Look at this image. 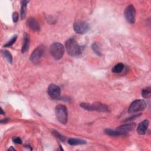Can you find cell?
<instances>
[{
    "mask_svg": "<svg viewBox=\"0 0 151 151\" xmlns=\"http://www.w3.org/2000/svg\"><path fill=\"white\" fill-rule=\"evenodd\" d=\"M65 46L67 53L70 56L77 57L81 54V47L74 39L70 38L67 40Z\"/></svg>",
    "mask_w": 151,
    "mask_h": 151,
    "instance_id": "1",
    "label": "cell"
},
{
    "mask_svg": "<svg viewBox=\"0 0 151 151\" xmlns=\"http://www.w3.org/2000/svg\"><path fill=\"white\" fill-rule=\"evenodd\" d=\"M50 52L52 57L55 60H59L63 56L64 48L61 44L59 43H54L51 45Z\"/></svg>",
    "mask_w": 151,
    "mask_h": 151,
    "instance_id": "2",
    "label": "cell"
},
{
    "mask_svg": "<svg viewBox=\"0 0 151 151\" xmlns=\"http://www.w3.org/2000/svg\"><path fill=\"white\" fill-rule=\"evenodd\" d=\"M80 106L87 111H96L102 112H107L109 111V108L107 106L98 102L93 104L82 103L80 104Z\"/></svg>",
    "mask_w": 151,
    "mask_h": 151,
    "instance_id": "3",
    "label": "cell"
},
{
    "mask_svg": "<svg viewBox=\"0 0 151 151\" xmlns=\"http://www.w3.org/2000/svg\"><path fill=\"white\" fill-rule=\"evenodd\" d=\"M55 113H56L57 120L63 124H66L67 122L68 113L67 107L64 105H58L55 109Z\"/></svg>",
    "mask_w": 151,
    "mask_h": 151,
    "instance_id": "4",
    "label": "cell"
},
{
    "mask_svg": "<svg viewBox=\"0 0 151 151\" xmlns=\"http://www.w3.org/2000/svg\"><path fill=\"white\" fill-rule=\"evenodd\" d=\"M146 107V103L143 100H137L132 103L130 105L128 112L129 113H135L143 111Z\"/></svg>",
    "mask_w": 151,
    "mask_h": 151,
    "instance_id": "5",
    "label": "cell"
},
{
    "mask_svg": "<svg viewBox=\"0 0 151 151\" xmlns=\"http://www.w3.org/2000/svg\"><path fill=\"white\" fill-rule=\"evenodd\" d=\"M124 16L126 20L130 24H133L135 22L136 10L132 4L129 5L125 9Z\"/></svg>",
    "mask_w": 151,
    "mask_h": 151,
    "instance_id": "6",
    "label": "cell"
},
{
    "mask_svg": "<svg viewBox=\"0 0 151 151\" xmlns=\"http://www.w3.org/2000/svg\"><path fill=\"white\" fill-rule=\"evenodd\" d=\"M74 30L79 34H83L86 33L90 29L89 24L85 21H79L74 24Z\"/></svg>",
    "mask_w": 151,
    "mask_h": 151,
    "instance_id": "7",
    "label": "cell"
},
{
    "mask_svg": "<svg viewBox=\"0 0 151 151\" xmlns=\"http://www.w3.org/2000/svg\"><path fill=\"white\" fill-rule=\"evenodd\" d=\"M45 53V47L43 46H40L37 47L31 53L30 56V60L34 63L38 61Z\"/></svg>",
    "mask_w": 151,
    "mask_h": 151,
    "instance_id": "8",
    "label": "cell"
},
{
    "mask_svg": "<svg viewBox=\"0 0 151 151\" xmlns=\"http://www.w3.org/2000/svg\"><path fill=\"white\" fill-rule=\"evenodd\" d=\"M47 92L49 96L53 99H58L60 96V88L56 85H50L48 87Z\"/></svg>",
    "mask_w": 151,
    "mask_h": 151,
    "instance_id": "9",
    "label": "cell"
},
{
    "mask_svg": "<svg viewBox=\"0 0 151 151\" xmlns=\"http://www.w3.org/2000/svg\"><path fill=\"white\" fill-rule=\"evenodd\" d=\"M135 126L136 125L134 123H126V124L120 126L117 128L116 130L119 131L122 134V135H126L128 132L133 130V129L135 128Z\"/></svg>",
    "mask_w": 151,
    "mask_h": 151,
    "instance_id": "10",
    "label": "cell"
},
{
    "mask_svg": "<svg viewBox=\"0 0 151 151\" xmlns=\"http://www.w3.org/2000/svg\"><path fill=\"white\" fill-rule=\"evenodd\" d=\"M149 121L148 120H145L141 122L137 128V132L141 135H143L146 133L148 126Z\"/></svg>",
    "mask_w": 151,
    "mask_h": 151,
    "instance_id": "11",
    "label": "cell"
},
{
    "mask_svg": "<svg viewBox=\"0 0 151 151\" xmlns=\"http://www.w3.org/2000/svg\"><path fill=\"white\" fill-rule=\"evenodd\" d=\"M27 24H28L29 27L33 31H38L40 29L38 22L34 18H30L27 20Z\"/></svg>",
    "mask_w": 151,
    "mask_h": 151,
    "instance_id": "12",
    "label": "cell"
},
{
    "mask_svg": "<svg viewBox=\"0 0 151 151\" xmlns=\"http://www.w3.org/2000/svg\"><path fill=\"white\" fill-rule=\"evenodd\" d=\"M30 46V37L27 34H25L24 36V41H23V44L21 49L22 53H25L29 49Z\"/></svg>",
    "mask_w": 151,
    "mask_h": 151,
    "instance_id": "13",
    "label": "cell"
},
{
    "mask_svg": "<svg viewBox=\"0 0 151 151\" xmlns=\"http://www.w3.org/2000/svg\"><path fill=\"white\" fill-rule=\"evenodd\" d=\"M68 143L69 145L72 146L75 145H84L86 143V141L80 139H75V138H71L68 141Z\"/></svg>",
    "mask_w": 151,
    "mask_h": 151,
    "instance_id": "14",
    "label": "cell"
},
{
    "mask_svg": "<svg viewBox=\"0 0 151 151\" xmlns=\"http://www.w3.org/2000/svg\"><path fill=\"white\" fill-rule=\"evenodd\" d=\"M29 3L27 1H21V19L25 18L26 16L27 12V5Z\"/></svg>",
    "mask_w": 151,
    "mask_h": 151,
    "instance_id": "15",
    "label": "cell"
},
{
    "mask_svg": "<svg viewBox=\"0 0 151 151\" xmlns=\"http://www.w3.org/2000/svg\"><path fill=\"white\" fill-rule=\"evenodd\" d=\"M142 96L143 98L149 99L151 96V88L150 87H148L143 89L142 90Z\"/></svg>",
    "mask_w": 151,
    "mask_h": 151,
    "instance_id": "16",
    "label": "cell"
},
{
    "mask_svg": "<svg viewBox=\"0 0 151 151\" xmlns=\"http://www.w3.org/2000/svg\"><path fill=\"white\" fill-rule=\"evenodd\" d=\"M1 54L3 56L7 59L8 63H12V56L11 54L7 50H2Z\"/></svg>",
    "mask_w": 151,
    "mask_h": 151,
    "instance_id": "17",
    "label": "cell"
},
{
    "mask_svg": "<svg viewBox=\"0 0 151 151\" xmlns=\"http://www.w3.org/2000/svg\"><path fill=\"white\" fill-rule=\"evenodd\" d=\"M124 68V65L122 63H118L115 65L112 68V72L115 73H119L122 72V71Z\"/></svg>",
    "mask_w": 151,
    "mask_h": 151,
    "instance_id": "18",
    "label": "cell"
},
{
    "mask_svg": "<svg viewBox=\"0 0 151 151\" xmlns=\"http://www.w3.org/2000/svg\"><path fill=\"white\" fill-rule=\"evenodd\" d=\"M105 133L111 136H121L122 134L118 131L117 130H112V129H106L105 131Z\"/></svg>",
    "mask_w": 151,
    "mask_h": 151,
    "instance_id": "19",
    "label": "cell"
},
{
    "mask_svg": "<svg viewBox=\"0 0 151 151\" xmlns=\"http://www.w3.org/2000/svg\"><path fill=\"white\" fill-rule=\"evenodd\" d=\"M92 47V49L93 50V51H94V53L96 54H97L98 56H102L101 50H100V48H99V46L97 43H93Z\"/></svg>",
    "mask_w": 151,
    "mask_h": 151,
    "instance_id": "20",
    "label": "cell"
},
{
    "mask_svg": "<svg viewBox=\"0 0 151 151\" xmlns=\"http://www.w3.org/2000/svg\"><path fill=\"white\" fill-rule=\"evenodd\" d=\"M17 38V36H14L11 39L10 41H8V42L4 45V47H11L14 43L16 42V41Z\"/></svg>",
    "mask_w": 151,
    "mask_h": 151,
    "instance_id": "21",
    "label": "cell"
},
{
    "mask_svg": "<svg viewBox=\"0 0 151 151\" xmlns=\"http://www.w3.org/2000/svg\"><path fill=\"white\" fill-rule=\"evenodd\" d=\"M53 133L54 134V135L57 138L59 139L60 141H65V137L63 135H61L59 132H58L57 131H53Z\"/></svg>",
    "mask_w": 151,
    "mask_h": 151,
    "instance_id": "22",
    "label": "cell"
},
{
    "mask_svg": "<svg viewBox=\"0 0 151 151\" xmlns=\"http://www.w3.org/2000/svg\"><path fill=\"white\" fill-rule=\"evenodd\" d=\"M12 141L14 143H15L16 144H21L22 143V141L19 137H14V138H12Z\"/></svg>",
    "mask_w": 151,
    "mask_h": 151,
    "instance_id": "23",
    "label": "cell"
},
{
    "mask_svg": "<svg viewBox=\"0 0 151 151\" xmlns=\"http://www.w3.org/2000/svg\"><path fill=\"white\" fill-rule=\"evenodd\" d=\"M18 20V14L17 12H14L12 14V20L14 23H17Z\"/></svg>",
    "mask_w": 151,
    "mask_h": 151,
    "instance_id": "24",
    "label": "cell"
},
{
    "mask_svg": "<svg viewBox=\"0 0 151 151\" xmlns=\"http://www.w3.org/2000/svg\"><path fill=\"white\" fill-rule=\"evenodd\" d=\"M141 115V114H139V115H134V116H133L132 117L130 118L129 119H126V122H128V121H131V120H134V119H135L136 118H138V117H139Z\"/></svg>",
    "mask_w": 151,
    "mask_h": 151,
    "instance_id": "25",
    "label": "cell"
},
{
    "mask_svg": "<svg viewBox=\"0 0 151 151\" xmlns=\"http://www.w3.org/2000/svg\"><path fill=\"white\" fill-rule=\"evenodd\" d=\"M8 150H15V149H14V148H12V147H11V148H10Z\"/></svg>",
    "mask_w": 151,
    "mask_h": 151,
    "instance_id": "26",
    "label": "cell"
},
{
    "mask_svg": "<svg viewBox=\"0 0 151 151\" xmlns=\"http://www.w3.org/2000/svg\"><path fill=\"white\" fill-rule=\"evenodd\" d=\"M1 114H4V112H3V109H1Z\"/></svg>",
    "mask_w": 151,
    "mask_h": 151,
    "instance_id": "27",
    "label": "cell"
}]
</instances>
